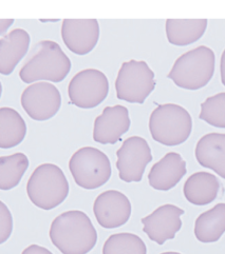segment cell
<instances>
[{
  "instance_id": "1",
  "label": "cell",
  "mask_w": 225,
  "mask_h": 254,
  "mask_svg": "<svg viewBox=\"0 0 225 254\" xmlns=\"http://www.w3.org/2000/svg\"><path fill=\"white\" fill-rule=\"evenodd\" d=\"M50 240L63 254H87L97 242V232L89 216L78 210L58 215L50 228Z\"/></svg>"
},
{
  "instance_id": "2",
  "label": "cell",
  "mask_w": 225,
  "mask_h": 254,
  "mask_svg": "<svg viewBox=\"0 0 225 254\" xmlns=\"http://www.w3.org/2000/svg\"><path fill=\"white\" fill-rule=\"evenodd\" d=\"M70 70V59L60 45L52 40H43L33 48L28 61L19 71V77L26 83L37 80L61 82Z\"/></svg>"
},
{
  "instance_id": "3",
  "label": "cell",
  "mask_w": 225,
  "mask_h": 254,
  "mask_svg": "<svg viewBox=\"0 0 225 254\" xmlns=\"http://www.w3.org/2000/svg\"><path fill=\"white\" fill-rule=\"evenodd\" d=\"M215 64L214 51L206 46H200L181 55L174 62L167 77L182 89H202L213 78Z\"/></svg>"
},
{
  "instance_id": "4",
  "label": "cell",
  "mask_w": 225,
  "mask_h": 254,
  "mask_svg": "<svg viewBox=\"0 0 225 254\" xmlns=\"http://www.w3.org/2000/svg\"><path fill=\"white\" fill-rule=\"evenodd\" d=\"M30 200L43 210H52L68 197L69 183L62 169L54 164L38 166L27 184Z\"/></svg>"
},
{
  "instance_id": "5",
  "label": "cell",
  "mask_w": 225,
  "mask_h": 254,
  "mask_svg": "<svg viewBox=\"0 0 225 254\" xmlns=\"http://www.w3.org/2000/svg\"><path fill=\"white\" fill-rule=\"evenodd\" d=\"M152 138L164 146L185 142L193 130V120L187 110L174 104L157 106L149 118Z\"/></svg>"
},
{
  "instance_id": "6",
  "label": "cell",
  "mask_w": 225,
  "mask_h": 254,
  "mask_svg": "<svg viewBox=\"0 0 225 254\" xmlns=\"http://www.w3.org/2000/svg\"><path fill=\"white\" fill-rule=\"evenodd\" d=\"M69 169L76 185L87 190L102 187L112 173L109 158L93 147H84L75 152L70 158Z\"/></svg>"
},
{
  "instance_id": "7",
  "label": "cell",
  "mask_w": 225,
  "mask_h": 254,
  "mask_svg": "<svg viewBox=\"0 0 225 254\" xmlns=\"http://www.w3.org/2000/svg\"><path fill=\"white\" fill-rule=\"evenodd\" d=\"M155 88L154 73L145 62L124 63L115 80L116 96L130 104H144Z\"/></svg>"
},
{
  "instance_id": "8",
  "label": "cell",
  "mask_w": 225,
  "mask_h": 254,
  "mask_svg": "<svg viewBox=\"0 0 225 254\" xmlns=\"http://www.w3.org/2000/svg\"><path fill=\"white\" fill-rule=\"evenodd\" d=\"M109 93L106 75L96 69H86L73 76L68 87L71 104L81 109H92L101 105Z\"/></svg>"
},
{
  "instance_id": "9",
  "label": "cell",
  "mask_w": 225,
  "mask_h": 254,
  "mask_svg": "<svg viewBox=\"0 0 225 254\" xmlns=\"http://www.w3.org/2000/svg\"><path fill=\"white\" fill-rule=\"evenodd\" d=\"M116 168L123 182H141L147 165L152 162L151 149L146 139L140 136H131L123 142L116 151Z\"/></svg>"
},
{
  "instance_id": "10",
  "label": "cell",
  "mask_w": 225,
  "mask_h": 254,
  "mask_svg": "<svg viewBox=\"0 0 225 254\" xmlns=\"http://www.w3.org/2000/svg\"><path fill=\"white\" fill-rule=\"evenodd\" d=\"M21 106L32 120L48 121L54 117L62 106V95L58 89L49 82L30 84L21 94Z\"/></svg>"
},
{
  "instance_id": "11",
  "label": "cell",
  "mask_w": 225,
  "mask_h": 254,
  "mask_svg": "<svg viewBox=\"0 0 225 254\" xmlns=\"http://www.w3.org/2000/svg\"><path fill=\"white\" fill-rule=\"evenodd\" d=\"M93 212L99 226L105 229H115L129 221L131 204L122 192L108 190L96 197Z\"/></svg>"
},
{
  "instance_id": "12",
  "label": "cell",
  "mask_w": 225,
  "mask_h": 254,
  "mask_svg": "<svg viewBox=\"0 0 225 254\" xmlns=\"http://www.w3.org/2000/svg\"><path fill=\"white\" fill-rule=\"evenodd\" d=\"M184 210L173 205H164L154 210L151 214L142 218L144 225L143 231L148 238L157 245H163L166 241L172 240L181 229V215Z\"/></svg>"
},
{
  "instance_id": "13",
  "label": "cell",
  "mask_w": 225,
  "mask_h": 254,
  "mask_svg": "<svg viewBox=\"0 0 225 254\" xmlns=\"http://www.w3.org/2000/svg\"><path fill=\"white\" fill-rule=\"evenodd\" d=\"M62 38L72 53L86 55L95 48L98 41V21L96 19H65L62 25Z\"/></svg>"
},
{
  "instance_id": "14",
  "label": "cell",
  "mask_w": 225,
  "mask_h": 254,
  "mask_svg": "<svg viewBox=\"0 0 225 254\" xmlns=\"http://www.w3.org/2000/svg\"><path fill=\"white\" fill-rule=\"evenodd\" d=\"M129 128L130 118L126 107L121 105L106 107L103 113L95 118L93 139L102 145H114Z\"/></svg>"
},
{
  "instance_id": "15",
  "label": "cell",
  "mask_w": 225,
  "mask_h": 254,
  "mask_svg": "<svg viewBox=\"0 0 225 254\" xmlns=\"http://www.w3.org/2000/svg\"><path fill=\"white\" fill-rule=\"evenodd\" d=\"M186 162L176 152H169L154 164L148 174L149 185L155 190L168 191L186 174Z\"/></svg>"
},
{
  "instance_id": "16",
  "label": "cell",
  "mask_w": 225,
  "mask_h": 254,
  "mask_svg": "<svg viewBox=\"0 0 225 254\" xmlns=\"http://www.w3.org/2000/svg\"><path fill=\"white\" fill-rule=\"evenodd\" d=\"M30 35L23 29H15L0 39V73L10 75L27 54Z\"/></svg>"
},
{
  "instance_id": "17",
  "label": "cell",
  "mask_w": 225,
  "mask_h": 254,
  "mask_svg": "<svg viewBox=\"0 0 225 254\" xmlns=\"http://www.w3.org/2000/svg\"><path fill=\"white\" fill-rule=\"evenodd\" d=\"M196 158L202 167L212 169L225 180V134L204 135L197 143Z\"/></svg>"
},
{
  "instance_id": "18",
  "label": "cell",
  "mask_w": 225,
  "mask_h": 254,
  "mask_svg": "<svg viewBox=\"0 0 225 254\" xmlns=\"http://www.w3.org/2000/svg\"><path fill=\"white\" fill-rule=\"evenodd\" d=\"M221 183L208 172H197L184 184V196L191 204L204 206L213 202L219 195Z\"/></svg>"
},
{
  "instance_id": "19",
  "label": "cell",
  "mask_w": 225,
  "mask_h": 254,
  "mask_svg": "<svg viewBox=\"0 0 225 254\" xmlns=\"http://www.w3.org/2000/svg\"><path fill=\"white\" fill-rule=\"evenodd\" d=\"M207 28L206 19H167L166 35L173 46L184 47L201 38Z\"/></svg>"
},
{
  "instance_id": "20",
  "label": "cell",
  "mask_w": 225,
  "mask_h": 254,
  "mask_svg": "<svg viewBox=\"0 0 225 254\" xmlns=\"http://www.w3.org/2000/svg\"><path fill=\"white\" fill-rule=\"evenodd\" d=\"M225 232V204L200 214L195 224V235L201 243H215Z\"/></svg>"
},
{
  "instance_id": "21",
  "label": "cell",
  "mask_w": 225,
  "mask_h": 254,
  "mask_svg": "<svg viewBox=\"0 0 225 254\" xmlns=\"http://www.w3.org/2000/svg\"><path fill=\"white\" fill-rule=\"evenodd\" d=\"M27 125L21 115L12 108L0 109V148L18 146L26 137Z\"/></svg>"
},
{
  "instance_id": "22",
  "label": "cell",
  "mask_w": 225,
  "mask_h": 254,
  "mask_svg": "<svg viewBox=\"0 0 225 254\" xmlns=\"http://www.w3.org/2000/svg\"><path fill=\"white\" fill-rule=\"evenodd\" d=\"M29 168V158L23 153L0 157V189L11 190L18 186Z\"/></svg>"
},
{
  "instance_id": "23",
  "label": "cell",
  "mask_w": 225,
  "mask_h": 254,
  "mask_svg": "<svg viewBox=\"0 0 225 254\" xmlns=\"http://www.w3.org/2000/svg\"><path fill=\"white\" fill-rule=\"evenodd\" d=\"M145 243L132 233H118L111 235L103 247V254H146Z\"/></svg>"
},
{
  "instance_id": "24",
  "label": "cell",
  "mask_w": 225,
  "mask_h": 254,
  "mask_svg": "<svg viewBox=\"0 0 225 254\" xmlns=\"http://www.w3.org/2000/svg\"><path fill=\"white\" fill-rule=\"evenodd\" d=\"M199 117L216 128H225V92L208 97L202 103Z\"/></svg>"
},
{
  "instance_id": "25",
  "label": "cell",
  "mask_w": 225,
  "mask_h": 254,
  "mask_svg": "<svg viewBox=\"0 0 225 254\" xmlns=\"http://www.w3.org/2000/svg\"><path fill=\"white\" fill-rule=\"evenodd\" d=\"M0 205H1V212H0V227H1V230H0V243L3 244L7 239L10 238L13 229V221H12V215L10 213L9 209L6 208L3 201H0Z\"/></svg>"
},
{
  "instance_id": "26",
  "label": "cell",
  "mask_w": 225,
  "mask_h": 254,
  "mask_svg": "<svg viewBox=\"0 0 225 254\" xmlns=\"http://www.w3.org/2000/svg\"><path fill=\"white\" fill-rule=\"evenodd\" d=\"M21 254H53V253L45 247L38 246V245H31V246L24 249Z\"/></svg>"
},
{
  "instance_id": "27",
  "label": "cell",
  "mask_w": 225,
  "mask_h": 254,
  "mask_svg": "<svg viewBox=\"0 0 225 254\" xmlns=\"http://www.w3.org/2000/svg\"><path fill=\"white\" fill-rule=\"evenodd\" d=\"M220 73H221V81L225 86V50L221 55V61H220Z\"/></svg>"
},
{
  "instance_id": "28",
  "label": "cell",
  "mask_w": 225,
  "mask_h": 254,
  "mask_svg": "<svg viewBox=\"0 0 225 254\" xmlns=\"http://www.w3.org/2000/svg\"><path fill=\"white\" fill-rule=\"evenodd\" d=\"M161 254H181V253H178V252H164V253H161Z\"/></svg>"
}]
</instances>
